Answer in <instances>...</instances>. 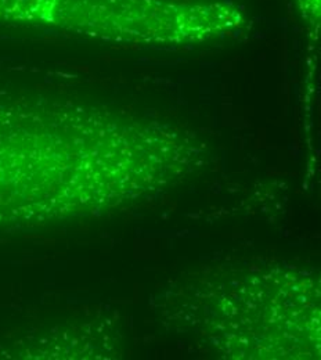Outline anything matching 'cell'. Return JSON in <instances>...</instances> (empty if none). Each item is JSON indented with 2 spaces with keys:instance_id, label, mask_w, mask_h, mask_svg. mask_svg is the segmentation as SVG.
Returning <instances> with one entry per match:
<instances>
[{
  "instance_id": "1",
  "label": "cell",
  "mask_w": 321,
  "mask_h": 360,
  "mask_svg": "<svg viewBox=\"0 0 321 360\" xmlns=\"http://www.w3.org/2000/svg\"><path fill=\"white\" fill-rule=\"evenodd\" d=\"M8 21L46 24L117 41L194 42L234 35L249 22L230 1L3 0Z\"/></svg>"
}]
</instances>
